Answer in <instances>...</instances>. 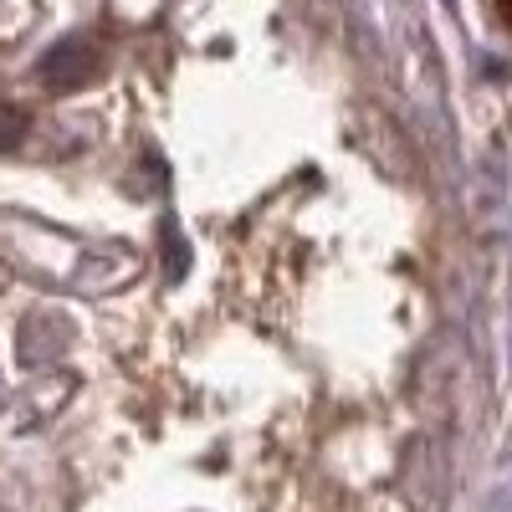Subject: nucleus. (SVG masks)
<instances>
[{
    "label": "nucleus",
    "mask_w": 512,
    "mask_h": 512,
    "mask_svg": "<svg viewBox=\"0 0 512 512\" xmlns=\"http://www.w3.org/2000/svg\"><path fill=\"white\" fill-rule=\"evenodd\" d=\"M502 11H507V16H512V0H502Z\"/></svg>",
    "instance_id": "nucleus-1"
}]
</instances>
